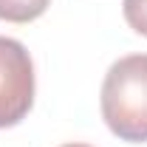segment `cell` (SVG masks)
Returning <instances> with one entry per match:
<instances>
[{
    "instance_id": "obj_1",
    "label": "cell",
    "mask_w": 147,
    "mask_h": 147,
    "mask_svg": "<svg viewBox=\"0 0 147 147\" xmlns=\"http://www.w3.org/2000/svg\"><path fill=\"white\" fill-rule=\"evenodd\" d=\"M102 119L122 142H147V54L116 59L102 82Z\"/></svg>"
},
{
    "instance_id": "obj_2",
    "label": "cell",
    "mask_w": 147,
    "mask_h": 147,
    "mask_svg": "<svg viewBox=\"0 0 147 147\" xmlns=\"http://www.w3.org/2000/svg\"><path fill=\"white\" fill-rule=\"evenodd\" d=\"M34 105V62L26 45L0 37V130L14 127Z\"/></svg>"
},
{
    "instance_id": "obj_3",
    "label": "cell",
    "mask_w": 147,
    "mask_h": 147,
    "mask_svg": "<svg viewBox=\"0 0 147 147\" xmlns=\"http://www.w3.org/2000/svg\"><path fill=\"white\" fill-rule=\"evenodd\" d=\"M51 0H0V20L6 23H31L45 14Z\"/></svg>"
},
{
    "instance_id": "obj_4",
    "label": "cell",
    "mask_w": 147,
    "mask_h": 147,
    "mask_svg": "<svg viewBox=\"0 0 147 147\" xmlns=\"http://www.w3.org/2000/svg\"><path fill=\"white\" fill-rule=\"evenodd\" d=\"M122 11H125V20L130 28L147 37V0H125Z\"/></svg>"
},
{
    "instance_id": "obj_5",
    "label": "cell",
    "mask_w": 147,
    "mask_h": 147,
    "mask_svg": "<svg viewBox=\"0 0 147 147\" xmlns=\"http://www.w3.org/2000/svg\"><path fill=\"white\" fill-rule=\"evenodd\" d=\"M62 147H88V144H62Z\"/></svg>"
}]
</instances>
